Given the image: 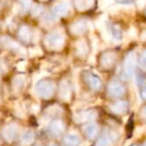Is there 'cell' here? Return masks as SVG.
Returning a JSON list of instances; mask_svg holds the SVG:
<instances>
[{
	"mask_svg": "<svg viewBox=\"0 0 146 146\" xmlns=\"http://www.w3.org/2000/svg\"><path fill=\"white\" fill-rule=\"evenodd\" d=\"M71 10V3L70 0H61L53 7L51 12L44 17V21L49 23H52L56 19L63 16H67L70 13Z\"/></svg>",
	"mask_w": 146,
	"mask_h": 146,
	"instance_id": "obj_1",
	"label": "cell"
},
{
	"mask_svg": "<svg viewBox=\"0 0 146 146\" xmlns=\"http://www.w3.org/2000/svg\"><path fill=\"white\" fill-rule=\"evenodd\" d=\"M35 90L38 96L42 99H49L55 94L56 90V85L52 79L48 78H43L39 80L35 86Z\"/></svg>",
	"mask_w": 146,
	"mask_h": 146,
	"instance_id": "obj_2",
	"label": "cell"
},
{
	"mask_svg": "<svg viewBox=\"0 0 146 146\" xmlns=\"http://www.w3.org/2000/svg\"><path fill=\"white\" fill-rule=\"evenodd\" d=\"M135 64H136V56L133 51H130L127 53L123 60L122 64V70L120 72V75L124 80H129L132 78L135 70Z\"/></svg>",
	"mask_w": 146,
	"mask_h": 146,
	"instance_id": "obj_3",
	"label": "cell"
},
{
	"mask_svg": "<svg viewBox=\"0 0 146 146\" xmlns=\"http://www.w3.org/2000/svg\"><path fill=\"white\" fill-rule=\"evenodd\" d=\"M44 42L47 48L52 49V50H59L64 46L65 36L60 31H52L45 36Z\"/></svg>",
	"mask_w": 146,
	"mask_h": 146,
	"instance_id": "obj_4",
	"label": "cell"
},
{
	"mask_svg": "<svg viewBox=\"0 0 146 146\" xmlns=\"http://www.w3.org/2000/svg\"><path fill=\"white\" fill-rule=\"evenodd\" d=\"M83 84L93 91H100L102 89V80L98 75L89 71H84L81 75Z\"/></svg>",
	"mask_w": 146,
	"mask_h": 146,
	"instance_id": "obj_5",
	"label": "cell"
},
{
	"mask_svg": "<svg viewBox=\"0 0 146 146\" xmlns=\"http://www.w3.org/2000/svg\"><path fill=\"white\" fill-rule=\"evenodd\" d=\"M116 61H117V54L114 51H104L98 57V66L104 70H109L115 66Z\"/></svg>",
	"mask_w": 146,
	"mask_h": 146,
	"instance_id": "obj_6",
	"label": "cell"
},
{
	"mask_svg": "<svg viewBox=\"0 0 146 146\" xmlns=\"http://www.w3.org/2000/svg\"><path fill=\"white\" fill-rule=\"evenodd\" d=\"M119 135L116 131L111 129H106L101 133L96 141L95 146H112L117 142Z\"/></svg>",
	"mask_w": 146,
	"mask_h": 146,
	"instance_id": "obj_7",
	"label": "cell"
},
{
	"mask_svg": "<svg viewBox=\"0 0 146 146\" xmlns=\"http://www.w3.org/2000/svg\"><path fill=\"white\" fill-rule=\"evenodd\" d=\"M98 117V112L95 109H85L78 111L74 115V121L79 124H86L92 122Z\"/></svg>",
	"mask_w": 146,
	"mask_h": 146,
	"instance_id": "obj_8",
	"label": "cell"
},
{
	"mask_svg": "<svg viewBox=\"0 0 146 146\" xmlns=\"http://www.w3.org/2000/svg\"><path fill=\"white\" fill-rule=\"evenodd\" d=\"M127 92L126 86L118 80H113L107 85V93L111 98H121Z\"/></svg>",
	"mask_w": 146,
	"mask_h": 146,
	"instance_id": "obj_9",
	"label": "cell"
},
{
	"mask_svg": "<svg viewBox=\"0 0 146 146\" xmlns=\"http://www.w3.org/2000/svg\"><path fill=\"white\" fill-rule=\"evenodd\" d=\"M89 27L90 22L87 19H78L71 23V25L69 26V30H70L71 34L75 35V36H81L89 30Z\"/></svg>",
	"mask_w": 146,
	"mask_h": 146,
	"instance_id": "obj_10",
	"label": "cell"
},
{
	"mask_svg": "<svg viewBox=\"0 0 146 146\" xmlns=\"http://www.w3.org/2000/svg\"><path fill=\"white\" fill-rule=\"evenodd\" d=\"M1 137L5 141L12 142L18 137V126L14 123H8L4 125L0 131Z\"/></svg>",
	"mask_w": 146,
	"mask_h": 146,
	"instance_id": "obj_11",
	"label": "cell"
},
{
	"mask_svg": "<svg viewBox=\"0 0 146 146\" xmlns=\"http://www.w3.org/2000/svg\"><path fill=\"white\" fill-rule=\"evenodd\" d=\"M72 86L69 80L63 79L58 84V88H57V94H58L59 98L64 101H69L72 97Z\"/></svg>",
	"mask_w": 146,
	"mask_h": 146,
	"instance_id": "obj_12",
	"label": "cell"
},
{
	"mask_svg": "<svg viewBox=\"0 0 146 146\" xmlns=\"http://www.w3.org/2000/svg\"><path fill=\"white\" fill-rule=\"evenodd\" d=\"M66 129V124L62 119L59 118H55L54 120L50 122V124L47 127V132L50 136L52 137H57V136L61 135Z\"/></svg>",
	"mask_w": 146,
	"mask_h": 146,
	"instance_id": "obj_13",
	"label": "cell"
},
{
	"mask_svg": "<svg viewBox=\"0 0 146 146\" xmlns=\"http://www.w3.org/2000/svg\"><path fill=\"white\" fill-rule=\"evenodd\" d=\"M130 104L126 100H117V101L113 102L111 105H109L110 111L113 114L116 115H125L129 111Z\"/></svg>",
	"mask_w": 146,
	"mask_h": 146,
	"instance_id": "obj_14",
	"label": "cell"
},
{
	"mask_svg": "<svg viewBox=\"0 0 146 146\" xmlns=\"http://www.w3.org/2000/svg\"><path fill=\"white\" fill-rule=\"evenodd\" d=\"M0 46L7 50L14 51V52H21L23 50L22 46L16 41H14L12 38L8 36H1L0 37Z\"/></svg>",
	"mask_w": 146,
	"mask_h": 146,
	"instance_id": "obj_15",
	"label": "cell"
},
{
	"mask_svg": "<svg viewBox=\"0 0 146 146\" xmlns=\"http://www.w3.org/2000/svg\"><path fill=\"white\" fill-rule=\"evenodd\" d=\"M32 30L29 26L27 25H21L18 28V31H17V37L18 39L23 43H30L33 41V35Z\"/></svg>",
	"mask_w": 146,
	"mask_h": 146,
	"instance_id": "obj_16",
	"label": "cell"
},
{
	"mask_svg": "<svg viewBox=\"0 0 146 146\" xmlns=\"http://www.w3.org/2000/svg\"><path fill=\"white\" fill-rule=\"evenodd\" d=\"M82 132H83V135L85 136L87 140H93L95 139L98 132H99V127L96 123L89 122V123H86L83 125Z\"/></svg>",
	"mask_w": 146,
	"mask_h": 146,
	"instance_id": "obj_17",
	"label": "cell"
},
{
	"mask_svg": "<svg viewBox=\"0 0 146 146\" xmlns=\"http://www.w3.org/2000/svg\"><path fill=\"white\" fill-rule=\"evenodd\" d=\"M61 142L63 146H79L81 143V139L76 134L68 133L63 136Z\"/></svg>",
	"mask_w": 146,
	"mask_h": 146,
	"instance_id": "obj_18",
	"label": "cell"
},
{
	"mask_svg": "<svg viewBox=\"0 0 146 146\" xmlns=\"http://www.w3.org/2000/svg\"><path fill=\"white\" fill-rule=\"evenodd\" d=\"M73 3L78 11L84 12L93 8L95 5V0H73Z\"/></svg>",
	"mask_w": 146,
	"mask_h": 146,
	"instance_id": "obj_19",
	"label": "cell"
},
{
	"mask_svg": "<svg viewBox=\"0 0 146 146\" xmlns=\"http://www.w3.org/2000/svg\"><path fill=\"white\" fill-rule=\"evenodd\" d=\"M35 138H36V135H35L34 131L28 130L21 135L19 140H20V144L22 146H31L34 142Z\"/></svg>",
	"mask_w": 146,
	"mask_h": 146,
	"instance_id": "obj_20",
	"label": "cell"
},
{
	"mask_svg": "<svg viewBox=\"0 0 146 146\" xmlns=\"http://www.w3.org/2000/svg\"><path fill=\"white\" fill-rule=\"evenodd\" d=\"M24 85H25V77L23 75H21V74L16 75L12 79V81H11L12 89H13V91H15V92L22 90Z\"/></svg>",
	"mask_w": 146,
	"mask_h": 146,
	"instance_id": "obj_21",
	"label": "cell"
},
{
	"mask_svg": "<svg viewBox=\"0 0 146 146\" xmlns=\"http://www.w3.org/2000/svg\"><path fill=\"white\" fill-rule=\"evenodd\" d=\"M88 44L85 40H80L75 44V52L79 57H84L88 54Z\"/></svg>",
	"mask_w": 146,
	"mask_h": 146,
	"instance_id": "obj_22",
	"label": "cell"
},
{
	"mask_svg": "<svg viewBox=\"0 0 146 146\" xmlns=\"http://www.w3.org/2000/svg\"><path fill=\"white\" fill-rule=\"evenodd\" d=\"M108 32H109L110 36L116 41H121L122 40V30L118 25L112 24L108 26Z\"/></svg>",
	"mask_w": 146,
	"mask_h": 146,
	"instance_id": "obj_23",
	"label": "cell"
},
{
	"mask_svg": "<svg viewBox=\"0 0 146 146\" xmlns=\"http://www.w3.org/2000/svg\"><path fill=\"white\" fill-rule=\"evenodd\" d=\"M138 66L142 70H146V49H143L137 56Z\"/></svg>",
	"mask_w": 146,
	"mask_h": 146,
	"instance_id": "obj_24",
	"label": "cell"
},
{
	"mask_svg": "<svg viewBox=\"0 0 146 146\" xmlns=\"http://www.w3.org/2000/svg\"><path fill=\"white\" fill-rule=\"evenodd\" d=\"M21 12H27L31 7V0H17Z\"/></svg>",
	"mask_w": 146,
	"mask_h": 146,
	"instance_id": "obj_25",
	"label": "cell"
},
{
	"mask_svg": "<svg viewBox=\"0 0 146 146\" xmlns=\"http://www.w3.org/2000/svg\"><path fill=\"white\" fill-rule=\"evenodd\" d=\"M43 11V6H40V5H35L32 8V15L33 16H39V15L42 13Z\"/></svg>",
	"mask_w": 146,
	"mask_h": 146,
	"instance_id": "obj_26",
	"label": "cell"
},
{
	"mask_svg": "<svg viewBox=\"0 0 146 146\" xmlns=\"http://www.w3.org/2000/svg\"><path fill=\"white\" fill-rule=\"evenodd\" d=\"M113 3V0H100V6L102 8H108Z\"/></svg>",
	"mask_w": 146,
	"mask_h": 146,
	"instance_id": "obj_27",
	"label": "cell"
},
{
	"mask_svg": "<svg viewBox=\"0 0 146 146\" xmlns=\"http://www.w3.org/2000/svg\"><path fill=\"white\" fill-rule=\"evenodd\" d=\"M140 96H141L142 99L146 101V84H144V85L142 86L141 90H140Z\"/></svg>",
	"mask_w": 146,
	"mask_h": 146,
	"instance_id": "obj_28",
	"label": "cell"
},
{
	"mask_svg": "<svg viewBox=\"0 0 146 146\" xmlns=\"http://www.w3.org/2000/svg\"><path fill=\"white\" fill-rule=\"evenodd\" d=\"M134 0H116V2L120 3V4H129V3H132Z\"/></svg>",
	"mask_w": 146,
	"mask_h": 146,
	"instance_id": "obj_29",
	"label": "cell"
},
{
	"mask_svg": "<svg viewBox=\"0 0 146 146\" xmlns=\"http://www.w3.org/2000/svg\"><path fill=\"white\" fill-rule=\"evenodd\" d=\"M145 3H146V0H137V6L139 7L140 9L143 8Z\"/></svg>",
	"mask_w": 146,
	"mask_h": 146,
	"instance_id": "obj_30",
	"label": "cell"
},
{
	"mask_svg": "<svg viewBox=\"0 0 146 146\" xmlns=\"http://www.w3.org/2000/svg\"><path fill=\"white\" fill-rule=\"evenodd\" d=\"M140 115L146 119V106H144V107L142 108L141 110H140Z\"/></svg>",
	"mask_w": 146,
	"mask_h": 146,
	"instance_id": "obj_31",
	"label": "cell"
},
{
	"mask_svg": "<svg viewBox=\"0 0 146 146\" xmlns=\"http://www.w3.org/2000/svg\"><path fill=\"white\" fill-rule=\"evenodd\" d=\"M139 146H146V141H144V142H142L141 144H139Z\"/></svg>",
	"mask_w": 146,
	"mask_h": 146,
	"instance_id": "obj_32",
	"label": "cell"
},
{
	"mask_svg": "<svg viewBox=\"0 0 146 146\" xmlns=\"http://www.w3.org/2000/svg\"><path fill=\"white\" fill-rule=\"evenodd\" d=\"M33 146H44L43 144H35V145H33Z\"/></svg>",
	"mask_w": 146,
	"mask_h": 146,
	"instance_id": "obj_33",
	"label": "cell"
},
{
	"mask_svg": "<svg viewBox=\"0 0 146 146\" xmlns=\"http://www.w3.org/2000/svg\"><path fill=\"white\" fill-rule=\"evenodd\" d=\"M130 146H139V144H132V145H130Z\"/></svg>",
	"mask_w": 146,
	"mask_h": 146,
	"instance_id": "obj_34",
	"label": "cell"
},
{
	"mask_svg": "<svg viewBox=\"0 0 146 146\" xmlns=\"http://www.w3.org/2000/svg\"><path fill=\"white\" fill-rule=\"evenodd\" d=\"M40 1H46V0H40Z\"/></svg>",
	"mask_w": 146,
	"mask_h": 146,
	"instance_id": "obj_35",
	"label": "cell"
}]
</instances>
